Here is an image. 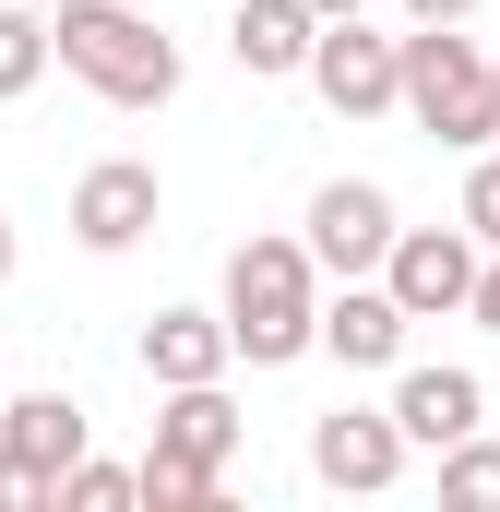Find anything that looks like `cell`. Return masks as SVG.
<instances>
[{"instance_id": "1", "label": "cell", "mask_w": 500, "mask_h": 512, "mask_svg": "<svg viewBox=\"0 0 500 512\" xmlns=\"http://www.w3.org/2000/svg\"><path fill=\"white\" fill-rule=\"evenodd\" d=\"M48 60L72 84H96L108 108H167L179 96V36L131 0H60L48 12Z\"/></svg>"}, {"instance_id": "2", "label": "cell", "mask_w": 500, "mask_h": 512, "mask_svg": "<svg viewBox=\"0 0 500 512\" xmlns=\"http://www.w3.org/2000/svg\"><path fill=\"white\" fill-rule=\"evenodd\" d=\"M393 108H405V120L429 131V143H453V155L500 143L489 48H477L465 24H417V36H393Z\"/></svg>"}, {"instance_id": "3", "label": "cell", "mask_w": 500, "mask_h": 512, "mask_svg": "<svg viewBox=\"0 0 500 512\" xmlns=\"http://www.w3.org/2000/svg\"><path fill=\"white\" fill-rule=\"evenodd\" d=\"M310 310H322V262L298 239H239L227 251V358H250V370L310 358Z\"/></svg>"}, {"instance_id": "4", "label": "cell", "mask_w": 500, "mask_h": 512, "mask_svg": "<svg viewBox=\"0 0 500 512\" xmlns=\"http://www.w3.org/2000/svg\"><path fill=\"white\" fill-rule=\"evenodd\" d=\"M310 96L334 108V120H393V36H370V12H334V24H310Z\"/></svg>"}, {"instance_id": "5", "label": "cell", "mask_w": 500, "mask_h": 512, "mask_svg": "<svg viewBox=\"0 0 500 512\" xmlns=\"http://www.w3.org/2000/svg\"><path fill=\"white\" fill-rule=\"evenodd\" d=\"M381 286H393L405 322H441V310H465V286H477V239H465V227H393Z\"/></svg>"}, {"instance_id": "6", "label": "cell", "mask_w": 500, "mask_h": 512, "mask_svg": "<svg viewBox=\"0 0 500 512\" xmlns=\"http://www.w3.org/2000/svg\"><path fill=\"white\" fill-rule=\"evenodd\" d=\"M155 203H167V191H155V167H143V155H108V167H84V179H72V239H84L96 262H120V251L155 239Z\"/></svg>"}, {"instance_id": "7", "label": "cell", "mask_w": 500, "mask_h": 512, "mask_svg": "<svg viewBox=\"0 0 500 512\" xmlns=\"http://www.w3.org/2000/svg\"><path fill=\"white\" fill-rule=\"evenodd\" d=\"M298 251L322 262V274H381V251H393V191L381 179H322Z\"/></svg>"}, {"instance_id": "8", "label": "cell", "mask_w": 500, "mask_h": 512, "mask_svg": "<svg viewBox=\"0 0 500 512\" xmlns=\"http://www.w3.org/2000/svg\"><path fill=\"white\" fill-rule=\"evenodd\" d=\"M405 334H417V322L393 310V286H381V274H334V298L310 310V346H322V358H346V370H393V358H405Z\"/></svg>"}, {"instance_id": "9", "label": "cell", "mask_w": 500, "mask_h": 512, "mask_svg": "<svg viewBox=\"0 0 500 512\" xmlns=\"http://www.w3.org/2000/svg\"><path fill=\"white\" fill-rule=\"evenodd\" d=\"M310 477H322V489L381 501V489L405 477V429H393V405H334V417L310 429Z\"/></svg>"}, {"instance_id": "10", "label": "cell", "mask_w": 500, "mask_h": 512, "mask_svg": "<svg viewBox=\"0 0 500 512\" xmlns=\"http://www.w3.org/2000/svg\"><path fill=\"white\" fill-rule=\"evenodd\" d=\"M477 370H405L393 358V429H405V453H441V441H465L477 429Z\"/></svg>"}, {"instance_id": "11", "label": "cell", "mask_w": 500, "mask_h": 512, "mask_svg": "<svg viewBox=\"0 0 500 512\" xmlns=\"http://www.w3.org/2000/svg\"><path fill=\"white\" fill-rule=\"evenodd\" d=\"M143 382H227V310H155L143 322Z\"/></svg>"}, {"instance_id": "12", "label": "cell", "mask_w": 500, "mask_h": 512, "mask_svg": "<svg viewBox=\"0 0 500 512\" xmlns=\"http://www.w3.org/2000/svg\"><path fill=\"white\" fill-rule=\"evenodd\" d=\"M155 453H191V465H215V477H227V453H239V405H227V382H167Z\"/></svg>"}, {"instance_id": "13", "label": "cell", "mask_w": 500, "mask_h": 512, "mask_svg": "<svg viewBox=\"0 0 500 512\" xmlns=\"http://www.w3.org/2000/svg\"><path fill=\"white\" fill-rule=\"evenodd\" d=\"M310 0H239V24H227V60H239L250 84H274V72H298L310 60Z\"/></svg>"}, {"instance_id": "14", "label": "cell", "mask_w": 500, "mask_h": 512, "mask_svg": "<svg viewBox=\"0 0 500 512\" xmlns=\"http://www.w3.org/2000/svg\"><path fill=\"white\" fill-rule=\"evenodd\" d=\"M0 453H24V465L60 489V465L84 453V405H72V393H12V405H0Z\"/></svg>"}, {"instance_id": "15", "label": "cell", "mask_w": 500, "mask_h": 512, "mask_svg": "<svg viewBox=\"0 0 500 512\" xmlns=\"http://www.w3.org/2000/svg\"><path fill=\"white\" fill-rule=\"evenodd\" d=\"M215 489H227V477L191 465V453H143V465H131V501H155V512H203Z\"/></svg>"}, {"instance_id": "16", "label": "cell", "mask_w": 500, "mask_h": 512, "mask_svg": "<svg viewBox=\"0 0 500 512\" xmlns=\"http://www.w3.org/2000/svg\"><path fill=\"white\" fill-rule=\"evenodd\" d=\"M441 501L453 512H500V441H441Z\"/></svg>"}, {"instance_id": "17", "label": "cell", "mask_w": 500, "mask_h": 512, "mask_svg": "<svg viewBox=\"0 0 500 512\" xmlns=\"http://www.w3.org/2000/svg\"><path fill=\"white\" fill-rule=\"evenodd\" d=\"M36 72H48V12L0 0V108H12V96H36Z\"/></svg>"}, {"instance_id": "18", "label": "cell", "mask_w": 500, "mask_h": 512, "mask_svg": "<svg viewBox=\"0 0 500 512\" xmlns=\"http://www.w3.org/2000/svg\"><path fill=\"white\" fill-rule=\"evenodd\" d=\"M465 239L500 251V143H477V167H465Z\"/></svg>"}, {"instance_id": "19", "label": "cell", "mask_w": 500, "mask_h": 512, "mask_svg": "<svg viewBox=\"0 0 500 512\" xmlns=\"http://www.w3.org/2000/svg\"><path fill=\"white\" fill-rule=\"evenodd\" d=\"M0 512H48V477H36L24 453H0Z\"/></svg>"}, {"instance_id": "20", "label": "cell", "mask_w": 500, "mask_h": 512, "mask_svg": "<svg viewBox=\"0 0 500 512\" xmlns=\"http://www.w3.org/2000/svg\"><path fill=\"white\" fill-rule=\"evenodd\" d=\"M465 322H489V334H500V251H477V286H465Z\"/></svg>"}, {"instance_id": "21", "label": "cell", "mask_w": 500, "mask_h": 512, "mask_svg": "<svg viewBox=\"0 0 500 512\" xmlns=\"http://www.w3.org/2000/svg\"><path fill=\"white\" fill-rule=\"evenodd\" d=\"M405 12H417V24H465L477 0H405Z\"/></svg>"}, {"instance_id": "22", "label": "cell", "mask_w": 500, "mask_h": 512, "mask_svg": "<svg viewBox=\"0 0 500 512\" xmlns=\"http://www.w3.org/2000/svg\"><path fill=\"white\" fill-rule=\"evenodd\" d=\"M310 12H322V24H334V12H370V0H310Z\"/></svg>"}, {"instance_id": "23", "label": "cell", "mask_w": 500, "mask_h": 512, "mask_svg": "<svg viewBox=\"0 0 500 512\" xmlns=\"http://www.w3.org/2000/svg\"><path fill=\"white\" fill-rule=\"evenodd\" d=\"M0 286H12V215H0Z\"/></svg>"}, {"instance_id": "24", "label": "cell", "mask_w": 500, "mask_h": 512, "mask_svg": "<svg viewBox=\"0 0 500 512\" xmlns=\"http://www.w3.org/2000/svg\"><path fill=\"white\" fill-rule=\"evenodd\" d=\"M489 96H500V60H489Z\"/></svg>"}]
</instances>
